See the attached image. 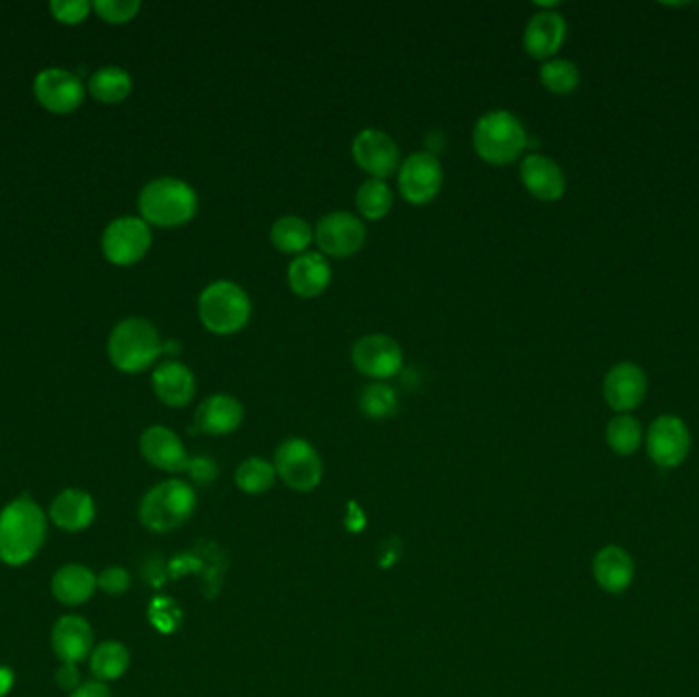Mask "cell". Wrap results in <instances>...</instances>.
I'll return each mask as SVG.
<instances>
[{"label":"cell","mask_w":699,"mask_h":697,"mask_svg":"<svg viewBox=\"0 0 699 697\" xmlns=\"http://www.w3.org/2000/svg\"><path fill=\"white\" fill-rule=\"evenodd\" d=\"M520 180L538 200L554 203L567 193V176L561 166L544 154H528L520 164Z\"/></svg>","instance_id":"19"},{"label":"cell","mask_w":699,"mask_h":697,"mask_svg":"<svg viewBox=\"0 0 699 697\" xmlns=\"http://www.w3.org/2000/svg\"><path fill=\"white\" fill-rule=\"evenodd\" d=\"M112 366L121 373H144L164 354V342L156 325L144 317H126L112 327L107 342Z\"/></svg>","instance_id":"4"},{"label":"cell","mask_w":699,"mask_h":697,"mask_svg":"<svg viewBox=\"0 0 699 697\" xmlns=\"http://www.w3.org/2000/svg\"><path fill=\"white\" fill-rule=\"evenodd\" d=\"M50 11L56 21H60L63 26H78L82 21H87L88 14L92 11V2L88 0H53L50 4Z\"/></svg>","instance_id":"36"},{"label":"cell","mask_w":699,"mask_h":697,"mask_svg":"<svg viewBox=\"0 0 699 697\" xmlns=\"http://www.w3.org/2000/svg\"><path fill=\"white\" fill-rule=\"evenodd\" d=\"M141 9L139 0H97L92 2V11L99 14L102 21L121 26L131 19H136Z\"/></svg>","instance_id":"35"},{"label":"cell","mask_w":699,"mask_h":697,"mask_svg":"<svg viewBox=\"0 0 699 697\" xmlns=\"http://www.w3.org/2000/svg\"><path fill=\"white\" fill-rule=\"evenodd\" d=\"M528 141L530 137L522 119L508 109H493L481 115L473 127L476 156L493 166H508L520 160Z\"/></svg>","instance_id":"3"},{"label":"cell","mask_w":699,"mask_h":697,"mask_svg":"<svg viewBox=\"0 0 699 697\" xmlns=\"http://www.w3.org/2000/svg\"><path fill=\"white\" fill-rule=\"evenodd\" d=\"M393 203L395 195L387 180L368 178L356 190V209L361 213V219L366 222H378L387 217L388 212L393 209Z\"/></svg>","instance_id":"29"},{"label":"cell","mask_w":699,"mask_h":697,"mask_svg":"<svg viewBox=\"0 0 699 697\" xmlns=\"http://www.w3.org/2000/svg\"><path fill=\"white\" fill-rule=\"evenodd\" d=\"M197 313L205 330L217 336H232L250 324V295L238 283L219 278L200 291Z\"/></svg>","instance_id":"5"},{"label":"cell","mask_w":699,"mask_h":697,"mask_svg":"<svg viewBox=\"0 0 699 697\" xmlns=\"http://www.w3.org/2000/svg\"><path fill=\"white\" fill-rule=\"evenodd\" d=\"M606 442L618 457H632L644 442L642 425L632 413H618L606 428Z\"/></svg>","instance_id":"30"},{"label":"cell","mask_w":699,"mask_h":697,"mask_svg":"<svg viewBox=\"0 0 699 697\" xmlns=\"http://www.w3.org/2000/svg\"><path fill=\"white\" fill-rule=\"evenodd\" d=\"M352 158L371 178L387 180L401 166L397 141L387 131L376 127H364L352 139Z\"/></svg>","instance_id":"11"},{"label":"cell","mask_w":699,"mask_h":697,"mask_svg":"<svg viewBox=\"0 0 699 697\" xmlns=\"http://www.w3.org/2000/svg\"><path fill=\"white\" fill-rule=\"evenodd\" d=\"M315 242L312 225L299 215H283L270 227V244L283 254L299 256Z\"/></svg>","instance_id":"26"},{"label":"cell","mask_w":699,"mask_h":697,"mask_svg":"<svg viewBox=\"0 0 699 697\" xmlns=\"http://www.w3.org/2000/svg\"><path fill=\"white\" fill-rule=\"evenodd\" d=\"M276 479L278 477H276L275 464L263 457H250L239 462L236 469V485L248 495H263L268 489H273Z\"/></svg>","instance_id":"31"},{"label":"cell","mask_w":699,"mask_h":697,"mask_svg":"<svg viewBox=\"0 0 699 697\" xmlns=\"http://www.w3.org/2000/svg\"><path fill=\"white\" fill-rule=\"evenodd\" d=\"M276 477L293 491L307 493L322 483L324 462L313 449L312 442L303 438H287L275 452Z\"/></svg>","instance_id":"7"},{"label":"cell","mask_w":699,"mask_h":697,"mask_svg":"<svg viewBox=\"0 0 699 697\" xmlns=\"http://www.w3.org/2000/svg\"><path fill=\"white\" fill-rule=\"evenodd\" d=\"M70 697H112L111 691H109V687L107 684H102V681H97V679H92V681H85V684L78 685L75 691L70 694Z\"/></svg>","instance_id":"40"},{"label":"cell","mask_w":699,"mask_h":697,"mask_svg":"<svg viewBox=\"0 0 699 697\" xmlns=\"http://www.w3.org/2000/svg\"><path fill=\"white\" fill-rule=\"evenodd\" d=\"M51 648L62 662L78 665L95 648V635L90 624L80 616H62L51 628Z\"/></svg>","instance_id":"23"},{"label":"cell","mask_w":699,"mask_h":697,"mask_svg":"<svg viewBox=\"0 0 699 697\" xmlns=\"http://www.w3.org/2000/svg\"><path fill=\"white\" fill-rule=\"evenodd\" d=\"M129 662H131L129 650L124 642H117V640L100 642L92 648V652L88 657L92 677L102 684L124 677L129 669Z\"/></svg>","instance_id":"28"},{"label":"cell","mask_w":699,"mask_h":697,"mask_svg":"<svg viewBox=\"0 0 699 697\" xmlns=\"http://www.w3.org/2000/svg\"><path fill=\"white\" fill-rule=\"evenodd\" d=\"M97 587L107 596H124L131 587V577L124 567H107L97 575Z\"/></svg>","instance_id":"37"},{"label":"cell","mask_w":699,"mask_h":697,"mask_svg":"<svg viewBox=\"0 0 699 697\" xmlns=\"http://www.w3.org/2000/svg\"><path fill=\"white\" fill-rule=\"evenodd\" d=\"M244 422V405L239 399L227 393H213L203 399L195 411V424L203 434L209 436H227L236 432Z\"/></svg>","instance_id":"21"},{"label":"cell","mask_w":699,"mask_h":697,"mask_svg":"<svg viewBox=\"0 0 699 697\" xmlns=\"http://www.w3.org/2000/svg\"><path fill=\"white\" fill-rule=\"evenodd\" d=\"M187 473L200 485H209L217 477V464L209 457H195L188 461Z\"/></svg>","instance_id":"38"},{"label":"cell","mask_w":699,"mask_h":697,"mask_svg":"<svg viewBox=\"0 0 699 697\" xmlns=\"http://www.w3.org/2000/svg\"><path fill=\"white\" fill-rule=\"evenodd\" d=\"M650 461L659 469H677L687 461L691 434L686 422L677 415H659L644 436Z\"/></svg>","instance_id":"12"},{"label":"cell","mask_w":699,"mask_h":697,"mask_svg":"<svg viewBox=\"0 0 699 697\" xmlns=\"http://www.w3.org/2000/svg\"><path fill=\"white\" fill-rule=\"evenodd\" d=\"M139 452L151 467L166 473H183L190 461L183 440L166 425H150L144 430L139 436Z\"/></svg>","instance_id":"16"},{"label":"cell","mask_w":699,"mask_h":697,"mask_svg":"<svg viewBox=\"0 0 699 697\" xmlns=\"http://www.w3.org/2000/svg\"><path fill=\"white\" fill-rule=\"evenodd\" d=\"M36 99L43 109L56 115L76 111L85 100L82 80L63 68H46L33 80Z\"/></svg>","instance_id":"14"},{"label":"cell","mask_w":699,"mask_h":697,"mask_svg":"<svg viewBox=\"0 0 699 697\" xmlns=\"http://www.w3.org/2000/svg\"><path fill=\"white\" fill-rule=\"evenodd\" d=\"M48 538V516L33 499H13L0 510V561L21 567L38 557Z\"/></svg>","instance_id":"1"},{"label":"cell","mask_w":699,"mask_h":697,"mask_svg":"<svg viewBox=\"0 0 699 697\" xmlns=\"http://www.w3.org/2000/svg\"><path fill=\"white\" fill-rule=\"evenodd\" d=\"M195 510H197L195 489L180 479H168L151 487L144 495L139 503V522L150 532L166 534L190 520Z\"/></svg>","instance_id":"6"},{"label":"cell","mask_w":699,"mask_h":697,"mask_svg":"<svg viewBox=\"0 0 699 697\" xmlns=\"http://www.w3.org/2000/svg\"><path fill=\"white\" fill-rule=\"evenodd\" d=\"M400 195L412 205H427L444 187V168L432 151H415L397 170Z\"/></svg>","instance_id":"9"},{"label":"cell","mask_w":699,"mask_h":697,"mask_svg":"<svg viewBox=\"0 0 699 697\" xmlns=\"http://www.w3.org/2000/svg\"><path fill=\"white\" fill-rule=\"evenodd\" d=\"M649 379L634 362H618L603 379V399L616 413H630L647 397Z\"/></svg>","instance_id":"15"},{"label":"cell","mask_w":699,"mask_h":697,"mask_svg":"<svg viewBox=\"0 0 699 697\" xmlns=\"http://www.w3.org/2000/svg\"><path fill=\"white\" fill-rule=\"evenodd\" d=\"M56 684L60 685L66 691H75L76 687L82 684L78 667L70 665V662H62L60 669L56 673Z\"/></svg>","instance_id":"39"},{"label":"cell","mask_w":699,"mask_h":697,"mask_svg":"<svg viewBox=\"0 0 699 697\" xmlns=\"http://www.w3.org/2000/svg\"><path fill=\"white\" fill-rule=\"evenodd\" d=\"M350 359L358 373L373 381L387 383L391 376H395L403 369V348L400 342L385 334L358 337L352 346Z\"/></svg>","instance_id":"13"},{"label":"cell","mask_w":699,"mask_h":697,"mask_svg":"<svg viewBox=\"0 0 699 697\" xmlns=\"http://www.w3.org/2000/svg\"><path fill=\"white\" fill-rule=\"evenodd\" d=\"M134 90V78L121 66H102L88 78V92L105 105L124 102Z\"/></svg>","instance_id":"27"},{"label":"cell","mask_w":699,"mask_h":697,"mask_svg":"<svg viewBox=\"0 0 699 697\" xmlns=\"http://www.w3.org/2000/svg\"><path fill=\"white\" fill-rule=\"evenodd\" d=\"M151 386L156 397L168 408H185L197 393V379L187 364L180 361H164L151 374Z\"/></svg>","instance_id":"22"},{"label":"cell","mask_w":699,"mask_h":697,"mask_svg":"<svg viewBox=\"0 0 699 697\" xmlns=\"http://www.w3.org/2000/svg\"><path fill=\"white\" fill-rule=\"evenodd\" d=\"M148 620L160 635H175L183 624V610L178 608L175 599L154 598L148 606Z\"/></svg>","instance_id":"34"},{"label":"cell","mask_w":699,"mask_h":697,"mask_svg":"<svg viewBox=\"0 0 699 697\" xmlns=\"http://www.w3.org/2000/svg\"><path fill=\"white\" fill-rule=\"evenodd\" d=\"M97 591V575L85 565L70 562L58 569L51 579V593L63 606H82Z\"/></svg>","instance_id":"25"},{"label":"cell","mask_w":699,"mask_h":697,"mask_svg":"<svg viewBox=\"0 0 699 697\" xmlns=\"http://www.w3.org/2000/svg\"><path fill=\"white\" fill-rule=\"evenodd\" d=\"M288 287L303 300L319 297L332 283V264L322 252H303L288 264Z\"/></svg>","instance_id":"20"},{"label":"cell","mask_w":699,"mask_h":697,"mask_svg":"<svg viewBox=\"0 0 699 697\" xmlns=\"http://www.w3.org/2000/svg\"><path fill=\"white\" fill-rule=\"evenodd\" d=\"M14 684V673L9 667H0V697L7 696Z\"/></svg>","instance_id":"41"},{"label":"cell","mask_w":699,"mask_h":697,"mask_svg":"<svg viewBox=\"0 0 699 697\" xmlns=\"http://www.w3.org/2000/svg\"><path fill=\"white\" fill-rule=\"evenodd\" d=\"M100 246L105 258L115 266L138 264L150 252V224L134 215L117 217L105 227Z\"/></svg>","instance_id":"8"},{"label":"cell","mask_w":699,"mask_h":697,"mask_svg":"<svg viewBox=\"0 0 699 697\" xmlns=\"http://www.w3.org/2000/svg\"><path fill=\"white\" fill-rule=\"evenodd\" d=\"M358 405L371 420H387L400 410V397L397 391L385 381H373L361 391Z\"/></svg>","instance_id":"32"},{"label":"cell","mask_w":699,"mask_h":697,"mask_svg":"<svg viewBox=\"0 0 699 697\" xmlns=\"http://www.w3.org/2000/svg\"><path fill=\"white\" fill-rule=\"evenodd\" d=\"M315 244L324 256L348 258L361 252L366 242L364 222L350 212H329L313 227Z\"/></svg>","instance_id":"10"},{"label":"cell","mask_w":699,"mask_h":697,"mask_svg":"<svg viewBox=\"0 0 699 697\" xmlns=\"http://www.w3.org/2000/svg\"><path fill=\"white\" fill-rule=\"evenodd\" d=\"M95 499L82 489H63L50 505V520L63 532H82L95 522Z\"/></svg>","instance_id":"24"},{"label":"cell","mask_w":699,"mask_h":697,"mask_svg":"<svg viewBox=\"0 0 699 697\" xmlns=\"http://www.w3.org/2000/svg\"><path fill=\"white\" fill-rule=\"evenodd\" d=\"M567 21L561 13L538 11L530 17L524 29V50L534 60H552L567 41Z\"/></svg>","instance_id":"17"},{"label":"cell","mask_w":699,"mask_h":697,"mask_svg":"<svg viewBox=\"0 0 699 697\" xmlns=\"http://www.w3.org/2000/svg\"><path fill=\"white\" fill-rule=\"evenodd\" d=\"M540 82L552 95H571L581 82V72L577 63L564 58H552L540 66Z\"/></svg>","instance_id":"33"},{"label":"cell","mask_w":699,"mask_h":697,"mask_svg":"<svg viewBox=\"0 0 699 697\" xmlns=\"http://www.w3.org/2000/svg\"><path fill=\"white\" fill-rule=\"evenodd\" d=\"M591 571L601 591L610 596H622L634 583L637 565L626 548L608 544L595 552Z\"/></svg>","instance_id":"18"},{"label":"cell","mask_w":699,"mask_h":697,"mask_svg":"<svg viewBox=\"0 0 699 697\" xmlns=\"http://www.w3.org/2000/svg\"><path fill=\"white\" fill-rule=\"evenodd\" d=\"M138 209L146 224L158 227L185 225L199 212L197 190L176 176L154 178L141 188Z\"/></svg>","instance_id":"2"}]
</instances>
